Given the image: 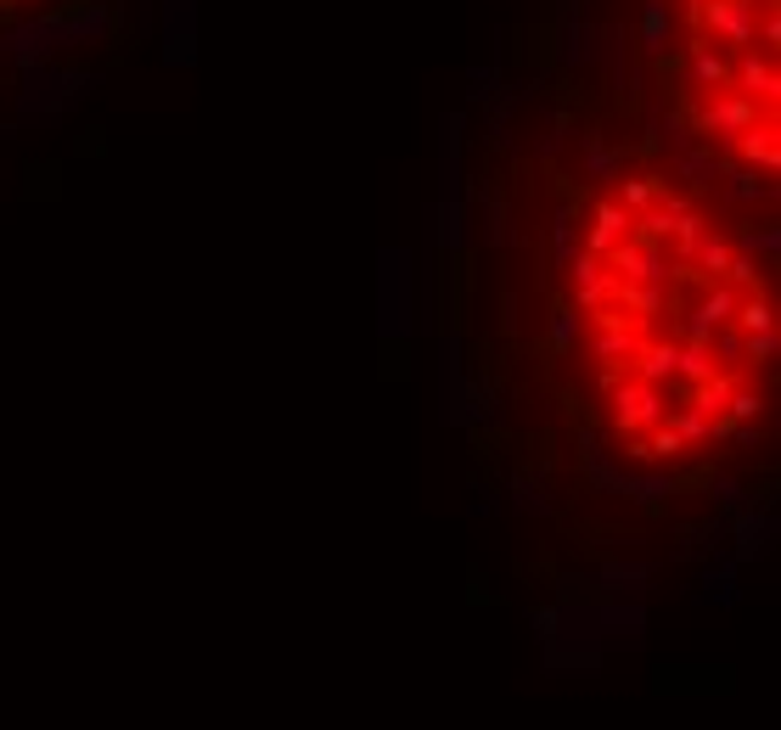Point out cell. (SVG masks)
I'll return each mask as SVG.
<instances>
[{"label":"cell","mask_w":781,"mask_h":730,"mask_svg":"<svg viewBox=\"0 0 781 730\" xmlns=\"http://www.w3.org/2000/svg\"><path fill=\"white\" fill-rule=\"evenodd\" d=\"M96 0H0V40L35 35V28H51L62 17H79Z\"/></svg>","instance_id":"3957f363"},{"label":"cell","mask_w":781,"mask_h":730,"mask_svg":"<svg viewBox=\"0 0 781 730\" xmlns=\"http://www.w3.org/2000/svg\"><path fill=\"white\" fill-rule=\"evenodd\" d=\"M625 85L703 169L770 203L781 180V0H630Z\"/></svg>","instance_id":"7a4b0ae2"},{"label":"cell","mask_w":781,"mask_h":730,"mask_svg":"<svg viewBox=\"0 0 781 730\" xmlns=\"http://www.w3.org/2000/svg\"><path fill=\"white\" fill-rule=\"evenodd\" d=\"M478 180L467 372L545 506L658 540L776 444V259L759 203L630 90L551 85ZM770 209V203H765Z\"/></svg>","instance_id":"6da1fadb"}]
</instances>
